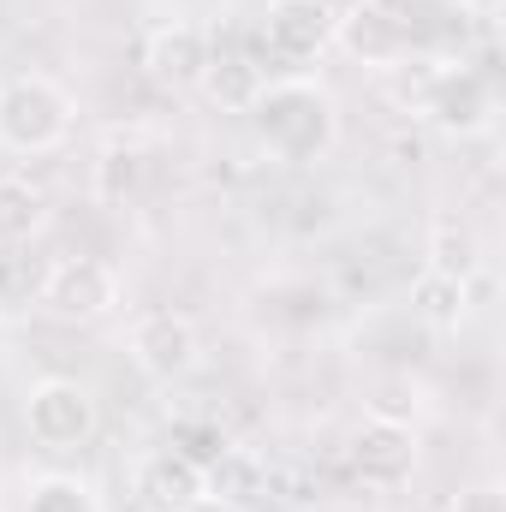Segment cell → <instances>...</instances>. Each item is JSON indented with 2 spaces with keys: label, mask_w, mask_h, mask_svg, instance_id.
<instances>
[{
  "label": "cell",
  "mask_w": 506,
  "mask_h": 512,
  "mask_svg": "<svg viewBox=\"0 0 506 512\" xmlns=\"http://www.w3.org/2000/svg\"><path fill=\"white\" fill-rule=\"evenodd\" d=\"M256 143L286 167H316L340 143V102L310 78H268L251 108Z\"/></svg>",
  "instance_id": "1"
},
{
  "label": "cell",
  "mask_w": 506,
  "mask_h": 512,
  "mask_svg": "<svg viewBox=\"0 0 506 512\" xmlns=\"http://www.w3.org/2000/svg\"><path fill=\"white\" fill-rule=\"evenodd\" d=\"M78 126V102L48 72H18L0 84V149L12 155H48Z\"/></svg>",
  "instance_id": "2"
},
{
  "label": "cell",
  "mask_w": 506,
  "mask_h": 512,
  "mask_svg": "<svg viewBox=\"0 0 506 512\" xmlns=\"http://www.w3.org/2000/svg\"><path fill=\"white\" fill-rule=\"evenodd\" d=\"M417 114L429 126L453 131V137H477V131L495 120V90L477 66L465 60H441L417 78Z\"/></svg>",
  "instance_id": "3"
},
{
  "label": "cell",
  "mask_w": 506,
  "mask_h": 512,
  "mask_svg": "<svg viewBox=\"0 0 506 512\" xmlns=\"http://www.w3.org/2000/svg\"><path fill=\"white\" fill-rule=\"evenodd\" d=\"M24 429L48 453H72L96 435V393L72 376H42L24 393Z\"/></svg>",
  "instance_id": "4"
},
{
  "label": "cell",
  "mask_w": 506,
  "mask_h": 512,
  "mask_svg": "<svg viewBox=\"0 0 506 512\" xmlns=\"http://www.w3.org/2000/svg\"><path fill=\"white\" fill-rule=\"evenodd\" d=\"M36 304L60 322H102V316L120 310V274L102 256H60L42 274Z\"/></svg>",
  "instance_id": "5"
},
{
  "label": "cell",
  "mask_w": 506,
  "mask_h": 512,
  "mask_svg": "<svg viewBox=\"0 0 506 512\" xmlns=\"http://www.w3.org/2000/svg\"><path fill=\"white\" fill-rule=\"evenodd\" d=\"M334 42L370 72H399L417 48V18L393 12L387 0H358L352 12L334 18Z\"/></svg>",
  "instance_id": "6"
},
{
  "label": "cell",
  "mask_w": 506,
  "mask_h": 512,
  "mask_svg": "<svg viewBox=\"0 0 506 512\" xmlns=\"http://www.w3.org/2000/svg\"><path fill=\"white\" fill-rule=\"evenodd\" d=\"M126 352L149 382H185V376L203 364L197 322L179 316V310H143L126 328Z\"/></svg>",
  "instance_id": "7"
},
{
  "label": "cell",
  "mask_w": 506,
  "mask_h": 512,
  "mask_svg": "<svg viewBox=\"0 0 506 512\" xmlns=\"http://www.w3.org/2000/svg\"><path fill=\"white\" fill-rule=\"evenodd\" d=\"M334 6L328 0H268L262 6V48H251L256 60H286V66H304L316 60L328 42H334Z\"/></svg>",
  "instance_id": "8"
},
{
  "label": "cell",
  "mask_w": 506,
  "mask_h": 512,
  "mask_svg": "<svg viewBox=\"0 0 506 512\" xmlns=\"http://www.w3.org/2000/svg\"><path fill=\"white\" fill-rule=\"evenodd\" d=\"M352 471L364 483H376V489L411 483V471H417V429L405 417H387V411L364 417L358 435H352Z\"/></svg>",
  "instance_id": "9"
},
{
  "label": "cell",
  "mask_w": 506,
  "mask_h": 512,
  "mask_svg": "<svg viewBox=\"0 0 506 512\" xmlns=\"http://www.w3.org/2000/svg\"><path fill=\"white\" fill-rule=\"evenodd\" d=\"M203 66H209V30L191 24V18H167L143 36V72L161 84V90H197L203 84Z\"/></svg>",
  "instance_id": "10"
},
{
  "label": "cell",
  "mask_w": 506,
  "mask_h": 512,
  "mask_svg": "<svg viewBox=\"0 0 506 512\" xmlns=\"http://www.w3.org/2000/svg\"><path fill=\"white\" fill-rule=\"evenodd\" d=\"M203 489H209V471L197 459H185L179 447H155L131 471V495H137L143 512H179L185 501H197Z\"/></svg>",
  "instance_id": "11"
},
{
  "label": "cell",
  "mask_w": 506,
  "mask_h": 512,
  "mask_svg": "<svg viewBox=\"0 0 506 512\" xmlns=\"http://www.w3.org/2000/svg\"><path fill=\"white\" fill-rule=\"evenodd\" d=\"M197 90H209V102H215L221 114H251L256 96L268 90V66L256 60L239 36H233V42L209 36V66H203V84H197Z\"/></svg>",
  "instance_id": "12"
},
{
  "label": "cell",
  "mask_w": 506,
  "mask_h": 512,
  "mask_svg": "<svg viewBox=\"0 0 506 512\" xmlns=\"http://www.w3.org/2000/svg\"><path fill=\"white\" fill-rule=\"evenodd\" d=\"M411 304H417V316H423L429 328L453 334V328L471 316V280H447V274L423 268V274H417V286H411Z\"/></svg>",
  "instance_id": "13"
},
{
  "label": "cell",
  "mask_w": 506,
  "mask_h": 512,
  "mask_svg": "<svg viewBox=\"0 0 506 512\" xmlns=\"http://www.w3.org/2000/svg\"><path fill=\"white\" fill-rule=\"evenodd\" d=\"M477 262H483L477 233H471L459 215H435V227H429V268L447 274V280H471Z\"/></svg>",
  "instance_id": "14"
},
{
  "label": "cell",
  "mask_w": 506,
  "mask_h": 512,
  "mask_svg": "<svg viewBox=\"0 0 506 512\" xmlns=\"http://www.w3.org/2000/svg\"><path fill=\"white\" fill-rule=\"evenodd\" d=\"M48 227V197L24 179H0V245H24Z\"/></svg>",
  "instance_id": "15"
},
{
  "label": "cell",
  "mask_w": 506,
  "mask_h": 512,
  "mask_svg": "<svg viewBox=\"0 0 506 512\" xmlns=\"http://www.w3.org/2000/svg\"><path fill=\"white\" fill-rule=\"evenodd\" d=\"M24 512H102V507H96L90 483H78V477L54 471V477H36V483H30Z\"/></svg>",
  "instance_id": "16"
},
{
  "label": "cell",
  "mask_w": 506,
  "mask_h": 512,
  "mask_svg": "<svg viewBox=\"0 0 506 512\" xmlns=\"http://www.w3.org/2000/svg\"><path fill=\"white\" fill-rule=\"evenodd\" d=\"M137 173H143L137 143H108L102 161H96V191H102L108 203H126L131 191H137Z\"/></svg>",
  "instance_id": "17"
},
{
  "label": "cell",
  "mask_w": 506,
  "mask_h": 512,
  "mask_svg": "<svg viewBox=\"0 0 506 512\" xmlns=\"http://www.w3.org/2000/svg\"><path fill=\"white\" fill-rule=\"evenodd\" d=\"M453 512H506V495L495 483H477V489H465V495L453 501Z\"/></svg>",
  "instance_id": "18"
},
{
  "label": "cell",
  "mask_w": 506,
  "mask_h": 512,
  "mask_svg": "<svg viewBox=\"0 0 506 512\" xmlns=\"http://www.w3.org/2000/svg\"><path fill=\"white\" fill-rule=\"evenodd\" d=\"M179 512H245V507H239V501H227V495H209V489H203L197 501H185Z\"/></svg>",
  "instance_id": "19"
},
{
  "label": "cell",
  "mask_w": 506,
  "mask_h": 512,
  "mask_svg": "<svg viewBox=\"0 0 506 512\" xmlns=\"http://www.w3.org/2000/svg\"><path fill=\"white\" fill-rule=\"evenodd\" d=\"M0 352H6V322H0Z\"/></svg>",
  "instance_id": "20"
}]
</instances>
